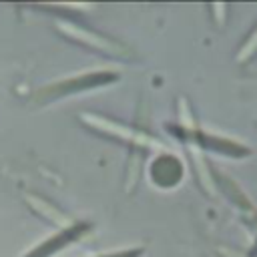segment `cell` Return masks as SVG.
<instances>
[{"label": "cell", "mask_w": 257, "mask_h": 257, "mask_svg": "<svg viewBox=\"0 0 257 257\" xmlns=\"http://www.w3.org/2000/svg\"><path fill=\"white\" fill-rule=\"evenodd\" d=\"M118 78V72L114 70H92V72H82L70 78H60L56 82H50L46 86H42L36 92V100L44 102V100H52V98H60L66 96L70 92H80L86 88H94V86H102L108 82H114Z\"/></svg>", "instance_id": "cell-1"}, {"label": "cell", "mask_w": 257, "mask_h": 257, "mask_svg": "<svg viewBox=\"0 0 257 257\" xmlns=\"http://www.w3.org/2000/svg\"><path fill=\"white\" fill-rule=\"evenodd\" d=\"M56 28H58L60 34L66 36L68 40H72V42H76V44H82V46H88V48H92V50H98V52H102V54L116 56V58H120V56H131L120 44H116V42H112L110 38H104V36H100V34H96V32H92V30H86V28H82V26H78V24H72V22H66V20H58V22H56Z\"/></svg>", "instance_id": "cell-2"}, {"label": "cell", "mask_w": 257, "mask_h": 257, "mask_svg": "<svg viewBox=\"0 0 257 257\" xmlns=\"http://www.w3.org/2000/svg\"><path fill=\"white\" fill-rule=\"evenodd\" d=\"M80 120L90 126L92 131H98L106 137H112V139H118V141H124V143H131V145H137V147H147V149H163L159 141L147 137L145 133H139L135 128H128L124 124H118L114 120H108V118H102V116H96V114H80Z\"/></svg>", "instance_id": "cell-3"}, {"label": "cell", "mask_w": 257, "mask_h": 257, "mask_svg": "<svg viewBox=\"0 0 257 257\" xmlns=\"http://www.w3.org/2000/svg\"><path fill=\"white\" fill-rule=\"evenodd\" d=\"M86 231H88V225L86 223H72L68 227H62L56 235L40 241L30 251H26L22 257H50L52 253H56L62 247H66L70 241H76L78 237H82Z\"/></svg>", "instance_id": "cell-4"}, {"label": "cell", "mask_w": 257, "mask_h": 257, "mask_svg": "<svg viewBox=\"0 0 257 257\" xmlns=\"http://www.w3.org/2000/svg\"><path fill=\"white\" fill-rule=\"evenodd\" d=\"M26 203L32 207L34 213H38L40 217H44V219H48V221H52V223H56V225H60V227H68V225L74 223V221H70L66 215H62L58 209H54L52 205H48L46 201H42V199H38V197L28 195V197H26Z\"/></svg>", "instance_id": "cell-5"}, {"label": "cell", "mask_w": 257, "mask_h": 257, "mask_svg": "<svg viewBox=\"0 0 257 257\" xmlns=\"http://www.w3.org/2000/svg\"><path fill=\"white\" fill-rule=\"evenodd\" d=\"M257 54V28L249 34V38L245 40V44L241 46V50H239V54H237V60L239 62H247L249 58H253Z\"/></svg>", "instance_id": "cell-6"}, {"label": "cell", "mask_w": 257, "mask_h": 257, "mask_svg": "<svg viewBox=\"0 0 257 257\" xmlns=\"http://www.w3.org/2000/svg\"><path fill=\"white\" fill-rule=\"evenodd\" d=\"M141 253H143V247H128V249H114V251L86 255V257H139Z\"/></svg>", "instance_id": "cell-7"}, {"label": "cell", "mask_w": 257, "mask_h": 257, "mask_svg": "<svg viewBox=\"0 0 257 257\" xmlns=\"http://www.w3.org/2000/svg\"><path fill=\"white\" fill-rule=\"evenodd\" d=\"M255 251H257V243H255Z\"/></svg>", "instance_id": "cell-8"}]
</instances>
